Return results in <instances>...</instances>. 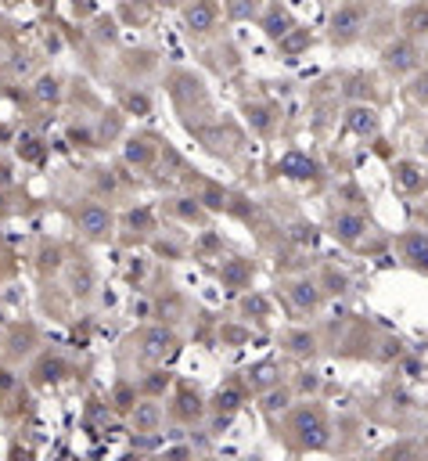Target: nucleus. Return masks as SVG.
<instances>
[{
  "instance_id": "1",
  "label": "nucleus",
  "mask_w": 428,
  "mask_h": 461,
  "mask_svg": "<svg viewBox=\"0 0 428 461\" xmlns=\"http://www.w3.org/2000/svg\"><path fill=\"white\" fill-rule=\"evenodd\" d=\"M292 433L299 436V443L306 450H321L328 443V421H324V414L317 407H302L292 418Z\"/></svg>"
},
{
  "instance_id": "2",
  "label": "nucleus",
  "mask_w": 428,
  "mask_h": 461,
  "mask_svg": "<svg viewBox=\"0 0 428 461\" xmlns=\"http://www.w3.org/2000/svg\"><path fill=\"white\" fill-rule=\"evenodd\" d=\"M360 25H364V8H357V4L338 8L335 18H331V33H335V40H353V36L360 33Z\"/></svg>"
},
{
  "instance_id": "3",
  "label": "nucleus",
  "mask_w": 428,
  "mask_h": 461,
  "mask_svg": "<svg viewBox=\"0 0 428 461\" xmlns=\"http://www.w3.org/2000/svg\"><path fill=\"white\" fill-rule=\"evenodd\" d=\"M385 65L393 72H414L417 69V47L410 40H396L385 47Z\"/></svg>"
},
{
  "instance_id": "4",
  "label": "nucleus",
  "mask_w": 428,
  "mask_h": 461,
  "mask_svg": "<svg viewBox=\"0 0 428 461\" xmlns=\"http://www.w3.org/2000/svg\"><path fill=\"white\" fill-rule=\"evenodd\" d=\"M184 18H187L191 33H209L213 22H216V4H213V0H194V4L184 11Z\"/></svg>"
},
{
  "instance_id": "5",
  "label": "nucleus",
  "mask_w": 428,
  "mask_h": 461,
  "mask_svg": "<svg viewBox=\"0 0 428 461\" xmlns=\"http://www.w3.org/2000/svg\"><path fill=\"white\" fill-rule=\"evenodd\" d=\"M281 173L292 180H309V177H317V163L309 156H302V151H288L281 159Z\"/></svg>"
},
{
  "instance_id": "6",
  "label": "nucleus",
  "mask_w": 428,
  "mask_h": 461,
  "mask_svg": "<svg viewBox=\"0 0 428 461\" xmlns=\"http://www.w3.org/2000/svg\"><path fill=\"white\" fill-rule=\"evenodd\" d=\"M345 127L353 130V134H364V137H367V134L378 130V112L367 108V105H353V108L345 112Z\"/></svg>"
},
{
  "instance_id": "7",
  "label": "nucleus",
  "mask_w": 428,
  "mask_h": 461,
  "mask_svg": "<svg viewBox=\"0 0 428 461\" xmlns=\"http://www.w3.org/2000/svg\"><path fill=\"white\" fill-rule=\"evenodd\" d=\"M428 177L417 163H396V187L407 191V195H414V191H424Z\"/></svg>"
},
{
  "instance_id": "8",
  "label": "nucleus",
  "mask_w": 428,
  "mask_h": 461,
  "mask_svg": "<svg viewBox=\"0 0 428 461\" xmlns=\"http://www.w3.org/2000/svg\"><path fill=\"white\" fill-rule=\"evenodd\" d=\"M364 230H367V223H364L360 213H338V216H335V235H338L342 242H349V245L360 242Z\"/></svg>"
},
{
  "instance_id": "9",
  "label": "nucleus",
  "mask_w": 428,
  "mask_h": 461,
  "mask_svg": "<svg viewBox=\"0 0 428 461\" xmlns=\"http://www.w3.org/2000/svg\"><path fill=\"white\" fill-rule=\"evenodd\" d=\"M403 259L417 271H428V235H407L403 238Z\"/></svg>"
},
{
  "instance_id": "10",
  "label": "nucleus",
  "mask_w": 428,
  "mask_h": 461,
  "mask_svg": "<svg viewBox=\"0 0 428 461\" xmlns=\"http://www.w3.org/2000/svg\"><path fill=\"white\" fill-rule=\"evenodd\" d=\"M173 346H177V339H173V332H166V328H155V332L144 335V354H151V357L173 354Z\"/></svg>"
},
{
  "instance_id": "11",
  "label": "nucleus",
  "mask_w": 428,
  "mask_h": 461,
  "mask_svg": "<svg viewBox=\"0 0 428 461\" xmlns=\"http://www.w3.org/2000/svg\"><path fill=\"white\" fill-rule=\"evenodd\" d=\"M263 29H266V36H274V40H285V36L295 29V22H292V15H288V11L270 8V15L263 18Z\"/></svg>"
},
{
  "instance_id": "12",
  "label": "nucleus",
  "mask_w": 428,
  "mask_h": 461,
  "mask_svg": "<svg viewBox=\"0 0 428 461\" xmlns=\"http://www.w3.org/2000/svg\"><path fill=\"white\" fill-rule=\"evenodd\" d=\"M80 227L87 230V235H105L108 230V213L101 206H87V209H80Z\"/></svg>"
},
{
  "instance_id": "13",
  "label": "nucleus",
  "mask_w": 428,
  "mask_h": 461,
  "mask_svg": "<svg viewBox=\"0 0 428 461\" xmlns=\"http://www.w3.org/2000/svg\"><path fill=\"white\" fill-rule=\"evenodd\" d=\"M292 303L302 306V310H314V306L321 303L317 285H314V281H295V285H292Z\"/></svg>"
},
{
  "instance_id": "14",
  "label": "nucleus",
  "mask_w": 428,
  "mask_h": 461,
  "mask_svg": "<svg viewBox=\"0 0 428 461\" xmlns=\"http://www.w3.org/2000/svg\"><path fill=\"white\" fill-rule=\"evenodd\" d=\"M403 29L410 36H428V4H414L407 15H403Z\"/></svg>"
},
{
  "instance_id": "15",
  "label": "nucleus",
  "mask_w": 428,
  "mask_h": 461,
  "mask_svg": "<svg viewBox=\"0 0 428 461\" xmlns=\"http://www.w3.org/2000/svg\"><path fill=\"white\" fill-rule=\"evenodd\" d=\"M220 274H223V281H227V285H234V288H242V285H245V281L252 278V267H249L245 259H230V263L223 267Z\"/></svg>"
},
{
  "instance_id": "16",
  "label": "nucleus",
  "mask_w": 428,
  "mask_h": 461,
  "mask_svg": "<svg viewBox=\"0 0 428 461\" xmlns=\"http://www.w3.org/2000/svg\"><path fill=\"white\" fill-rule=\"evenodd\" d=\"M288 407V390H270L266 397H263V411L266 414H278V411H285Z\"/></svg>"
},
{
  "instance_id": "17",
  "label": "nucleus",
  "mask_w": 428,
  "mask_h": 461,
  "mask_svg": "<svg viewBox=\"0 0 428 461\" xmlns=\"http://www.w3.org/2000/svg\"><path fill=\"white\" fill-rule=\"evenodd\" d=\"M274 364H259V368H252L249 371V382H252V390H263V386H270V382H274Z\"/></svg>"
},
{
  "instance_id": "18",
  "label": "nucleus",
  "mask_w": 428,
  "mask_h": 461,
  "mask_svg": "<svg viewBox=\"0 0 428 461\" xmlns=\"http://www.w3.org/2000/svg\"><path fill=\"white\" fill-rule=\"evenodd\" d=\"M238 404H242V393H238L234 386L216 393V407H220V411H227V414H230V411H238Z\"/></svg>"
},
{
  "instance_id": "19",
  "label": "nucleus",
  "mask_w": 428,
  "mask_h": 461,
  "mask_svg": "<svg viewBox=\"0 0 428 461\" xmlns=\"http://www.w3.org/2000/svg\"><path fill=\"white\" fill-rule=\"evenodd\" d=\"M133 421H137L141 429H151L155 421H159V407H155V404H144V407H137V411H133Z\"/></svg>"
},
{
  "instance_id": "20",
  "label": "nucleus",
  "mask_w": 428,
  "mask_h": 461,
  "mask_svg": "<svg viewBox=\"0 0 428 461\" xmlns=\"http://www.w3.org/2000/svg\"><path fill=\"white\" fill-rule=\"evenodd\" d=\"M410 98L417 105H428V72H417L414 76V83H410Z\"/></svg>"
},
{
  "instance_id": "21",
  "label": "nucleus",
  "mask_w": 428,
  "mask_h": 461,
  "mask_svg": "<svg viewBox=\"0 0 428 461\" xmlns=\"http://www.w3.org/2000/svg\"><path fill=\"white\" fill-rule=\"evenodd\" d=\"M242 310H245V314H256V317H266L270 306H266L263 296H245V299H242Z\"/></svg>"
},
{
  "instance_id": "22",
  "label": "nucleus",
  "mask_w": 428,
  "mask_h": 461,
  "mask_svg": "<svg viewBox=\"0 0 428 461\" xmlns=\"http://www.w3.org/2000/svg\"><path fill=\"white\" fill-rule=\"evenodd\" d=\"M306 44H309V33H306V29H299V33H288V36H285V40H281V47H285L288 54H295V51H302Z\"/></svg>"
},
{
  "instance_id": "23",
  "label": "nucleus",
  "mask_w": 428,
  "mask_h": 461,
  "mask_svg": "<svg viewBox=\"0 0 428 461\" xmlns=\"http://www.w3.org/2000/svg\"><path fill=\"white\" fill-rule=\"evenodd\" d=\"M177 411H180V418H198V414H202V400H198V397H191V393H184Z\"/></svg>"
},
{
  "instance_id": "24",
  "label": "nucleus",
  "mask_w": 428,
  "mask_h": 461,
  "mask_svg": "<svg viewBox=\"0 0 428 461\" xmlns=\"http://www.w3.org/2000/svg\"><path fill=\"white\" fill-rule=\"evenodd\" d=\"M292 238L302 242V245H314V242H317V230L306 227V223H295V227H292Z\"/></svg>"
},
{
  "instance_id": "25",
  "label": "nucleus",
  "mask_w": 428,
  "mask_h": 461,
  "mask_svg": "<svg viewBox=\"0 0 428 461\" xmlns=\"http://www.w3.org/2000/svg\"><path fill=\"white\" fill-rule=\"evenodd\" d=\"M292 350L295 354H314V335H306V332L292 335Z\"/></svg>"
},
{
  "instance_id": "26",
  "label": "nucleus",
  "mask_w": 428,
  "mask_h": 461,
  "mask_svg": "<svg viewBox=\"0 0 428 461\" xmlns=\"http://www.w3.org/2000/svg\"><path fill=\"white\" fill-rule=\"evenodd\" d=\"M299 386H302V393H314V390H317V386H321V378H317V375H309V371H306V375H302V382H299Z\"/></svg>"
},
{
  "instance_id": "27",
  "label": "nucleus",
  "mask_w": 428,
  "mask_h": 461,
  "mask_svg": "<svg viewBox=\"0 0 428 461\" xmlns=\"http://www.w3.org/2000/svg\"><path fill=\"white\" fill-rule=\"evenodd\" d=\"M252 123H256L259 130H266V127H270V115H266V108H252Z\"/></svg>"
},
{
  "instance_id": "28",
  "label": "nucleus",
  "mask_w": 428,
  "mask_h": 461,
  "mask_svg": "<svg viewBox=\"0 0 428 461\" xmlns=\"http://www.w3.org/2000/svg\"><path fill=\"white\" fill-rule=\"evenodd\" d=\"M328 285H331V292H342V288H345V278L331 271V274H328Z\"/></svg>"
},
{
  "instance_id": "29",
  "label": "nucleus",
  "mask_w": 428,
  "mask_h": 461,
  "mask_svg": "<svg viewBox=\"0 0 428 461\" xmlns=\"http://www.w3.org/2000/svg\"><path fill=\"white\" fill-rule=\"evenodd\" d=\"M206 199H209V206H213V209H220V206H223V195H220L216 187H209V195H206Z\"/></svg>"
},
{
  "instance_id": "30",
  "label": "nucleus",
  "mask_w": 428,
  "mask_h": 461,
  "mask_svg": "<svg viewBox=\"0 0 428 461\" xmlns=\"http://www.w3.org/2000/svg\"><path fill=\"white\" fill-rule=\"evenodd\" d=\"M54 94H58V91H54V80H44V83H40V98H54Z\"/></svg>"
},
{
  "instance_id": "31",
  "label": "nucleus",
  "mask_w": 428,
  "mask_h": 461,
  "mask_svg": "<svg viewBox=\"0 0 428 461\" xmlns=\"http://www.w3.org/2000/svg\"><path fill=\"white\" fill-rule=\"evenodd\" d=\"M180 213H184V216H198V206H191V202L184 199V206H180Z\"/></svg>"
},
{
  "instance_id": "32",
  "label": "nucleus",
  "mask_w": 428,
  "mask_h": 461,
  "mask_svg": "<svg viewBox=\"0 0 428 461\" xmlns=\"http://www.w3.org/2000/svg\"><path fill=\"white\" fill-rule=\"evenodd\" d=\"M162 4H177V0H162Z\"/></svg>"
},
{
  "instance_id": "33",
  "label": "nucleus",
  "mask_w": 428,
  "mask_h": 461,
  "mask_svg": "<svg viewBox=\"0 0 428 461\" xmlns=\"http://www.w3.org/2000/svg\"><path fill=\"white\" fill-rule=\"evenodd\" d=\"M424 220H428V209H424Z\"/></svg>"
}]
</instances>
